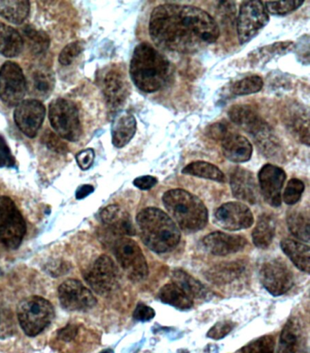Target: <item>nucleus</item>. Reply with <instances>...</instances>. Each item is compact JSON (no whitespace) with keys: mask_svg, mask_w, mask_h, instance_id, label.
Here are the masks:
<instances>
[{"mask_svg":"<svg viewBox=\"0 0 310 353\" xmlns=\"http://www.w3.org/2000/svg\"><path fill=\"white\" fill-rule=\"evenodd\" d=\"M288 226L291 234L298 239L309 243L310 239V223L308 212L295 210L288 215Z\"/></svg>","mask_w":310,"mask_h":353,"instance_id":"obj_33","label":"nucleus"},{"mask_svg":"<svg viewBox=\"0 0 310 353\" xmlns=\"http://www.w3.org/2000/svg\"><path fill=\"white\" fill-rule=\"evenodd\" d=\"M156 315L154 310L144 303L137 304L135 309L133 317L135 320L140 321H148L152 320Z\"/></svg>","mask_w":310,"mask_h":353,"instance_id":"obj_46","label":"nucleus"},{"mask_svg":"<svg viewBox=\"0 0 310 353\" xmlns=\"http://www.w3.org/2000/svg\"><path fill=\"white\" fill-rule=\"evenodd\" d=\"M264 82L262 79L258 76H251L244 77V79L238 80L232 87V93L236 96H246L258 93L262 89Z\"/></svg>","mask_w":310,"mask_h":353,"instance_id":"obj_36","label":"nucleus"},{"mask_svg":"<svg viewBox=\"0 0 310 353\" xmlns=\"http://www.w3.org/2000/svg\"><path fill=\"white\" fill-rule=\"evenodd\" d=\"M204 246L211 254L216 256L236 254L242 251L248 241L241 235L228 234L222 232H211L204 237Z\"/></svg>","mask_w":310,"mask_h":353,"instance_id":"obj_18","label":"nucleus"},{"mask_svg":"<svg viewBox=\"0 0 310 353\" xmlns=\"http://www.w3.org/2000/svg\"><path fill=\"white\" fill-rule=\"evenodd\" d=\"M24 47L20 34L10 26L0 23V54L6 57L19 56Z\"/></svg>","mask_w":310,"mask_h":353,"instance_id":"obj_27","label":"nucleus"},{"mask_svg":"<svg viewBox=\"0 0 310 353\" xmlns=\"http://www.w3.org/2000/svg\"><path fill=\"white\" fill-rule=\"evenodd\" d=\"M79 334V327L75 325V324H68V325L64 327V328L60 329L57 332V339L63 343H70L74 341V339L77 337Z\"/></svg>","mask_w":310,"mask_h":353,"instance_id":"obj_47","label":"nucleus"},{"mask_svg":"<svg viewBox=\"0 0 310 353\" xmlns=\"http://www.w3.org/2000/svg\"><path fill=\"white\" fill-rule=\"evenodd\" d=\"M140 236L145 245L157 254L171 252L179 245L180 232L174 221L162 209L148 208L137 216Z\"/></svg>","mask_w":310,"mask_h":353,"instance_id":"obj_3","label":"nucleus"},{"mask_svg":"<svg viewBox=\"0 0 310 353\" xmlns=\"http://www.w3.org/2000/svg\"><path fill=\"white\" fill-rule=\"evenodd\" d=\"M15 165L16 160L11 154L10 146L4 137L0 136V168H14Z\"/></svg>","mask_w":310,"mask_h":353,"instance_id":"obj_43","label":"nucleus"},{"mask_svg":"<svg viewBox=\"0 0 310 353\" xmlns=\"http://www.w3.org/2000/svg\"><path fill=\"white\" fill-rule=\"evenodd\" d=\"M129 73L139 90L154 93L164 87L171 73V62L149 43H140L135 48Z\"/></svg>","mask_w":310,"mask_h":353,"instance_id":"obj_2","label":"nucleus"},{"mask_svg":"<svg viewBox=\"0 0 310 353\" xmlns=\"http://www.w3.org/2000/svg\"><path fill=\"white\" fill-rule=\"evenodd\" d=\"M148 32L159 47L183 54L205 50L219 39L220 34L217 22L205 10L180 4L155 8Z\"/></svg>","mask_w":310,"mask_h":353,"instance_id":"obj_1","label":"nucleus"},{"mask_svg":"<svg viewBox=\"0 0 310 353\" xmlns=\"http://www.w3.org/2000/svg\"><path fill=\"white\" fill-rule=\"evenodd\" d=\"M48 117L57 136L71 142L77 141L81 137L82 125L79 109L70 100L57 99L51 102Z\"/></svg>","mask_w":310,"mask_h":353,"instance_id":"obj_6","label":"nucleus"},{"mask_svg":"<svg viewBox=\"0 0 310 353\" xmlns=\"http://www.w3.org/2000/svg\"><path fill=\"white\" fill-rule=\"evenodd\" d=\"M27 92V82L21 68L8 61L0 68V100L6 105H18Z\"/></svg>","mask_w":310,"mask_h":353,"instance_id":"obj_11","label":"nucleus"},{"mask_svg":"<svg viewBox=\"0 0 310 353\" xmlns=\"http://www.w3.org/2000/svg\"><path fill=\"white\" fill-rule=\"evenodd\" d=\"M244 272V267L238 263H229L226 265L215 266L209 272L208 279L217 284L231 283L240 276Z\"/></svg>","mask_w":310,"mask_h":353,"instance_id":"obj_34","label":"nucleus"},{"mask_svg":"<svg viewBox=\"0 0 310 353\" xmlns=\"http://www.w3.org/2000/svg\"><path fill=\"white\" fill-rule=\"evenodd\" d=\"M275 232V220L271 214H264L258 218L252 232L254 245L260 249H267L271 245Z\"/></svg>","mask_w":310,"mask_h":353,"instance_id":"obj_30","label":"nucleus"},{"mask_svg":"<svg viewBox=\"0 0 310 353\" xmlns=\"http://www.w3.org/2000/svg\"><path fill=\"white\" fill-rule=\"evenodd\" d=\"M86 281L97 294H110L119 283V269L110 256L101 255L88 272Z\"/></svg>","mask_w":310,"mask_h":353,"instance_id":"obj_12","label":"nucleus"},{"mask_svg":"<svg viewBox=\"0 0 310 353\" xmlns=\"http://www.w3.org/2000/svg\"><path fill=\"white\" fill-rule=\"evenodd\" d=\"M265 8L268 12L275 16H285L287 14L297 10L298 8L304 4L301 0L294 1H267Z\"/></svg>","mask_w":310,"mask_h":353,"instance_id":"obj_37","label":"nucleus"},{"mask_svg":"<svg viewBox=\"0 0 310 353\" xmlns=\"http://www.w3.org/2000/svg\"><path fill=\"white\" fill-rule=\"evenodd\" d=\"M162 303L168 304L180 311H188L194 306V301L176 283H171L163 286L159 292Z\"/></svg>","mask_w":310,"mask_h":353,"instance_id":"obj_28","label":"nucleus"},{"mask_svg":"<svg viewBox=\"0 0 310 353\" xmlns=\"http://www.w3.org/2000/svg\"><path fill=\"white\" fill-rule=\"evenodd\" d=\"M280 248L300 271L309 274L310 269V248L303 243L292 239L281 241Z\"/></svg>","mask_w":310,"mask_h":353,"instance_id":"obj_26","label":"nucleus"},{"mask_svg":"<svg viewBox=\"0 0 310 353\" xmlns=\"http://www.w3.org/2000/svg\"><path fill=\"white\" fill-rule=\"evenodd\" d=\"M172 281H173L172 283L179 285L192 300L204 299L208 296L209 292L206 287L200 281L195 279L191 274L182 270H176L173 272Z\"/></svg>","mask_w":310,"mask_h":353,"instance_id":"obj_31","label":"nucleus"},{"mask_svg":"<svg viewBox=\"0 0 310 353\" xmlns=\"http://www.w3.org/2000/svg\"><path fill=\"white\" fill-rule=\"evenodd\" d=\"M137 132V120L128 112L117 114L112 123V143L117 148L127 145Z\"/></svg>","mask_w":310,"mask_h":353,"instance_id":"obj_25","label":"nucleus"},{"mask_svg":"<svg viewBox=\"0 0 310 353\" xmlns=\"http://www.w3.org/2000/svg\"><path fill=\"white\" fill-rule=\"evenodd\" d=\"M99 353H114V352H113V350L107 349V350H104V351L99 352Z\"/></svg>","mask_w":310,"mask_h":353,"instance_id":"obj_50","label":"nucleus"},{"mask_svg":"<svg viewBox=\"0 0 310 353\" xmlns=\"http://www.w3.org/2000/svg\"><path fill=\"white\" fill-rule=\"evenodd\" d=\"M76 160L77 165L82 170H88L93 165L95 160V152L93 149H85L79 154H77Z\"/></svg>","mask_w":310,"mask_h":353,"instance_id":"obj_44","label":"nucleus"},{"mask_svg":"<svg viewBox=\"0 0 310 353\" xmlns=\"http://www.w3.org/2000/svg\"><path fill=\"white\" fill-rule=\"evenodd\" d=\"M215 223L228 231H240L251 228L254 216L245 203L229 202L217 208L215 212Z\"/></svg>","mask_w":310,"mask_h":353,"instance_id":"obj_16","label":"nucleus"},{"mask_svg":"<svg viewBox=\"0 0 310 353\" xmlns=\"http://www.w3.org/2000/svg\"><path fill=\"white\" fill-rule=\"evenodd\" d=\"M59 299L63 308L70 312L90 311L97 304L90 290L74 279L65 281L59 287Z\"/></svg>","mask_w":310,"mask_h":353,"instance_id":"obj_13","label":"nucleus"},{"mask_svg":"<svg viewBox=\"0 0 310 353\" xmlns=\"http://www.w3.org/2000/svg\"><path fill=\"white\" fill-rule=\"evenodd\" d=\"M45 116L44 105L36 99H28L19 103L14 111V120L17 126L30 139H34L39 133Z\"/></svg>","mask_w":310,"mask_h":353,"instance_id":"obj_15","label":"nucleus"},{"mask_svg":"<svg viewBox=\"0 0 310 353\" xmlns=\"http://www.w3.org/2000/svg\"><path fill=\"white\" fill-rule=\"evenodd\" d=\"M94 190L93 186L90 185H81L76 192V198L77 200L84 199V198L93 193Z\"/></svg>","mask_w":310,"mask_h":353,"instance_id":"obj_49","label":"nucleus"},{"mask_svg":"<svg viewBox=\"0 0 310 353\" xmlns=\"http://www.w3.org/2000/svg\"><path fill=\"white\" fill-rule=\"evenodd\" d=\"M133 183L140 190L146 191L153 188L157 183V179L156 177L151 176H139L134 180Z\"/></svg>","mask_w":310,"mask_h":353,"instance_id":"obj_48","label":"nucleus"},{"mask_svg":"<svg viewBox=\"0 0 310 353\" xmlns=\"http://www.w3.org/2000/svg\"><path fill=\"white\" fill-rule=\"evenodd\" d=\"M162 201L171 219L184 231H200L208 223V209L196 195L183 189H172L163 194Z\"/></svg>","mask_w":310,"mask_h":353,"instance_id":"obj_4","label":"nucleus"},{"mask_svg":"<svg viewBox=\"0 0 310 353\" xmlns=\"http://www.w3.org/2000/svg\"><path fill=\"white\" fill-rule=\"evenodd\" d=\"M27 232L24 217L10 197L0 196V243L16 250L21 245Z\"/></svg>","mask_w":310,"mask_h":353,"instance_id":"obj_7","label":"nucleus"},{"mask_svg":"<svg viewBox=\"0 0 310 353\" xmlns=\"http://www.w3.org/2000/svg\"><path fill=\"white\" fill-rule=\"evenodd\" d=\"M28 0H0V16L13 24L20 25L30 16Z\"/></svg>","mask_w":310,"mask_h":353,"instance_id":"obj_29","label":"nucleus"},{"mask_svg":"<svg viewBox=\"0 0 310 353\" xmlns=\"http://www.w3.org/2000/svg\"><path fill=\"white\" fill-rule=\"evenodd\" d=\"M261 283L274 296L286 294L294 284L291 268L281 260L275 259L264 263L260 272Z\"/></svg>","mask_w":310,"mask_h":353,"instance_id":"obj_14","label":"nucleus"},{"mask_svg":"<svg viewBox=\"0 0 310 353\" xmlns=\"http://www.w3.org/2000/svg\"><path fill=\"white\" fill-rule=\"evenodd\" d=\"M117 263L124 270L129 279L140 282L148 277V267L142 248L135 241L122 237L115 243Z\"/></svg>","mask_w":310,"mask_h":353,"instance_id":"obj_8","label":"nucleus"},{"mask_svg":"<svg viewBox=\"0 0 310 353\" xmlns=\"http://www.w3.org/2000/svg\"><path fill=\"white\" fill-rule=\"evenodd\" d=\"M182 173L188 176L204 178V179L225 183L226 176L223 172L213 163L205 161H195L183 168Z\"/></svg>","mask_w":310,"mask_h":353,"instance_id":"obj_32","label":"nucleus"},{"mask_svg":"<svg viewBox=\"0 0 310 353\" xmlns=\"http://www.w3.org/2000/svg\"><path fill=\"white\" fill-rule=\"evenodd\" d=\"M24 34L28 39V44L34 53L40 54L50 47V37L41 30H37L30 26L25 28Z\"/></svg>","mask_w":310,"mask_h":353,"instance_id":"obj_35","label":"nucleus"},{"mask_svg":"<svg viewBox=\"0 0 310 353\" xmlns=\"http://www.w3.org/2000/svg\"><path fill=\"white\" fill-rule=\"evenodd\" d=\"M304 190H305V183L300 179L293 178L287 185L285 192H284V202L289 205H296L302 197Z\"/></svg>","mask_w":310,"mask_h":353,"instance_id":"obj_38","label":"nucleus"},{"mask_svg":"<svg viewBox=\"0 0 310 353\" xmlns=\"http://www.w3.org/2000/svg\"><path fill=\"white\" fill-rule=\"evenodd\" d=\"M286 178L285 171L271 163H267L258 173L261 194L266 202L273 208H278L282 203L281 191Z\"/></svg>","mask_w":310,"mask_h":353,"instance_id":"obj_17","label":"nucleus"},{"mask_svg":"<svg viewBox=\"0 0 310 353\" xmlns=\"http://www.w3.org/2000/svg\"><path fill=\"white\" fill-rule=\"evenodd\" d=\"M18 320L26 335L35 337L45 331L55 317L52 303L40 296H30L20 301Z\"/></svg>","mask_w":310,"mask_h":353,"instance_id":"obj_5","label":"nucleus"},{"mask_svg":"<svg viewBox=\"0 0 310 353\" xmlns=\"http://www.w3.org/2000/svg\"><path fill=\"white\" fill-rule=\"evenodd\" d=\"M231 188L233 196L238 200L255 205L258 200L257 183L251 172L236 168L231 172Z\"/></svg>","mask_w":310,"mask_h":353,"instance_id":"obj_19","label":"nucleus"},{"mask_svg":"<svg viewBox=\"0 0 310 353\" xmlns=\"http://www.w3.org/2000/svg\"><path fill=\"white\" fill-rule=\"evenodd\" d=\"M45 143L51 150L56 151L57 153H66L68 152L67 145L59 139V137L51 132H48L44 134Z\"/></svg>","mask_w":310,"mask_h":353,"instance_id":"obj_45","label":"nucleus"},{"mask_svg":"<svg viewBox=\"0 0 310 353\" xmlns=\"http://www.w3.org/2000/svg\"><path fill=\"white\" fill-rule=\"evenodd\" d=\"M97 79L102 93L111 108L117 109L124 104L130 93V85L125 71L119 65H112L105 68Z\"/></svg>","mask_w":310,"mask_h":353,"instance_id":"obj_10","label":"nucleus"},{"mask_svg":"<svg viewBox=\"0 0 310 353\" xmlns=\"http://www.w3.org/2000/svg\"><path fill=\"white\" fill-rule=\"evenodd\" d=\"M269 16L262 1H244L238 12L237 30L240 44L253 39L268 25Z\"/></svg>","mask_w":310,"mask_h":353,"instance_id":"obj_9","label":"nucleus"},{"mask_svg":"<svg viewBox=\"0 0 310 353\" xmlns=\"http://www.w3.org/2000/svg\"><path fill=\"white\" fill-rule=\"evenodd\" d=\"M222 152L226 159L240 163L251 160L253 148L246 137L234 133H226L222 139Z\"/></svg>","mask_w":310,"mask_h":353,"instance_id":"obj_22","label":"nucleus"},{"mask_svg":"<svg viewBox=\"0 0 310 353\" xmlns=\"http://www.w3.org/2000/svg\"><path fill=\"white\" fill-rule=\"evenodd\" d=\"M102 222L112 231L119 234L134 235L135 229L130 215L117 205H111L103 209L100 214Z\"/></svg>","mask_w":310,"mask_h":353,"instance_id":"obj_24","label":"nucleus"},{"mask_svg":"<svg viewBox=\"0 0 310 353\" xmlns=\"http://www.w3.org/2000/svg\"><path fill=\"white\" fill-rule=\"evenodd\" d=\"M275 353H307L305 332L297 319H291L284 326Z\"/></svg>","mask_w":310,"mask_h":353,"instance_id":"obj_20","label":"nucleus"},{"mask_svg":"<svg viewBox=\"0 0 310 353\" xmlns=\"http://www.w3.org/2000/svg\"><path fill=\"white\" fill-rule=\"evenodd\" d=\"M231 121L248 133L258 137L263 132L269 130L267 123L261 119L258 112L249 105H233L229 111Z\"/></svg>","mask_w":310,"mask_h":353,"instance_id":"obj_21","label":"nucleus"},{"mask_svg":"<svg viewBox=\"0 0 310 353\" xmlns=\"http://www.w3.org/2000/svg\"><path fill=\"white\" fill-rule=\"evenodd\" d=\"M235 326H236V323H234L233 321H219V323L215 324L209 330L208 337L213 339V340H220V339L226 337V335L231 334Z\"/></svg>","mask_w":310,"mask_h":353,"instance_id":"obj_42","label":"nucleus"},{"mask_svg":"<svg viewBox=\"0 0 310 353\" xmlns=\"http://www.w3.org/2000/svg\"><path fill=\"white\" fill-rule=\"evenodd\" d=\"M274 339L264 336L244 347L241 353H274Z\"/></svg>","mask_w":310,"mask_h":353,"instance_id":"obj_39","label":"nucleus"},{"mask_svg":"<svg viewBox=\"0 0 310 353\" xmlns=\"http://www.w3.org/2000/svg\"><path fill=\"white\" fill-rule=\"evenodd\" d=\"M84 50V45L82 42L76 41L66 46L61 53L59 54V61L62 65H70L72 64L75 59L82 53Z\"/></svg>","mask_w":310,"mask_h":353,"instance_id":"obj_40","label":"nucleus"},{"mask_svg":"<svg viewBox=\"0 0 310 353\" xmlns=\"http://www.w3.org/2000/svg\"><path fill=\"white\" fill-rule=\"evenodd\" d=\"M15 332L12 314L8 310L0 308V338H7Z\"/></svg>","mask_w":310,"mask_h":353,"instance_id":"obj_41","label":"nucleus"},{"mask_svg":"<svg viewBox=\"0 0 310 353\" xmlns=\"http://www.w3.org/2000/svg\"><path fill=\"white\" fill-rule=\"evenodd\" d=\"M27 82V90L33 96L39 99H46L52 93L54 87H55V77L53 72L50 68L41 67L34 68L28 73V80Z\"/></svg>","mask_w":310,"mask_h":353,"instance_id":"obj_23","label":"nucleus"}]
</instances>
